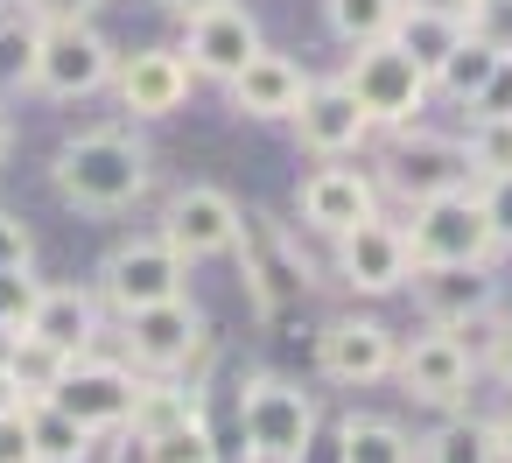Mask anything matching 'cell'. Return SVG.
Segmentation results:
<instances>
[{"label":"cell","mask_w":512,"mask_h":463,"mask_svg":"<svg viewBox=\"0 0 512 463\" xmlns=\"http://www.w3.org/2000/svg\"><path fill=\"white\" fill-rule=\"evenodd\" d=\"M22 407H29V393L15 386V372H8V365H0V421H15Z\"/></svg>","instance_id":"42"},{"label":"cell","mask_w":512,"mask_h":463,"mask_svg":"<svg viewBox=\"0 0 512 463\" xmlns=\"http://www.w3.org/2000/svg\"><path fill=\"white\" fill-rule=\"evenodd\" d=\"M15 8L36 22V29H85L99 15V0H15Z\"/></svg>","instance_id":"33"},{"label":"cell","mask_w":512,"mask_h":463,"mask_svg":"<svg viewBox=\"0 0 512 463\" xmlns=\"http://www.w3.org/2000/svg\"><path fill=\"white\" fill-rule=\"evenodd\" d=\"M8 155H15V120L0 113V162H8Z\"/></svg>","instance_id":"43"},{"label":"cell","mask_w":512,"mask_h":463,"mask_svg":"<svg viewBox=\"0 0 512 463\" xmlns=\"http://www.w3.org/2000/svg\"><path fill=\"white\" fill-rule=\"evenodd\" d=\"M470 36L491 43L498 57H512V0H484V8L470 15Z\"/></svg>","instance_id":"34"},{"label":"cell","mask_w":512,"mask_h":463,"mask_svg":"<svg viewBox=\"0 0 512 463\" xmlns=\"http://www.w3.org/2000/svg\"><path fill=\"white\" fill-rule=\"evenodd\" d=\"M470 120H512V57L491 71V85H484V99L470 106Z\"/></svg>","instance_id":"38"},{"label":"cell","mask_w":512,"mask_h":463,"mask_svg":"<svg viewBox=\"0 0 512 463\" xmlns=\"http://www.w3.org/2000/svg\"><path fill=\"white\" fill-rule=\"evenodd\" d=\"M295 211H302L309 232L344 239V232H358L365 218H379V183H372L365 169H351V162H316V169L302 176V190H295Z\"/></svg>","instance_id":"15"},{"label":"cell","mask_w":512,"mask_h":463,"mask_svg":"<svg viewBox=\"0 0 512 463\" xmlns=\"http://www.w3.org/2000/svg\"><path fill=\"white\" fill-rule=\"evenodd\" d=\"M22 428H29L36 463H92V449H99V435L78 428V421H71L64 407H50V400H29V407H22Z\"/></svg>","instance_id":"23"},{"label":"cell","mask_w":512,"mask_h":463,"mask_svg":"<svg viewBox=\"0 0 512 463\" xmlns=\"http://www.w3.org/2000/svg\"><path fill=\"white\" fill-rule=\"evenodd\" d=\"M463 162H470V183H498V176H512V120H470V134H463Z\"/></svg>","instance_id":"31"},{"label":"cell","mask_w":512,"mask_h":463,"mask_svg":"<svg viewBox=\"0 0 512 463\" xmlns=\"http://www.w3.org/2000/svg\"><path fill=\"white\" fill-rule=\"evenodd\" d=\"M498 64H505V57H498L491 43H477V36H463V43H456V57H449V64L435 71V92H442V99H456V106H477Z\"/></svg>","instance_id":"28"},{"label":"cell","mask_w":512,"mask_h":463,"mask_svg":"<svg viewBox=\"0 0 512 463\" xmlns=\"http://www.w3.org/2000/svg\"><path fill=\"white\" fill-rule=\"evenodd\" d=\"M414 309L428 330H484L498 323V267H414Z\"/></svg>","instance_id":"13"},{"label":"cell","mask_w":512,"mask_h":463,"mask_svg":"<svg viewBox=\"0 0 512 463\" xmlns=\"http://www.w3.org/2000/svg\"><path fill=\"white\" fill-rule=\"evenodd\" d=\"M0 365L15 372V386H22L29 400H50V393L64 386V372H71L78 358H64V351H50L43 337H29V330H22V337H8V351H0Z\"/></svg>","instance_id":"27"},{"label":"cell","mask_w":512,"mask_h":463,"mask_svg":"<svg viewBox=\"0 0 512 463\" xmlns=\"http://www.w3.org/2000/svg\"><path fill=\"white\" fill-rule=\"evenodd\" d=\"M267 50V36H260V22H253V8H218V15H204V22H190V36H183V64H190V78H211V85H232L253 57Z\"/></svg>","instance_id":"17"},{"label":"cell","mask_w":512,"mask_h":463,"mask_svg":"<svg viewBox=\"0 0 512 463\" xmlns=\"http://www.w3.org/2000/svg\"><path fill=\"white\" fill-rule=\"evenodd\" d=\"M0 463H36V449H29V428H22V414H15V421H0Z\"/></svg>","instance_id":"40"},{"label":"cell","mask_w":512,"mask_h":463,"mask_svg":"<svg viewBox=\"0 0 512 463\" xmlns=\"http://www.w3.org/2000/svg\"><path fill=\"white\" fill-rule=\"evenodd\" d=\"M295 141L316 162H344L372 141V120L358 113V99L344 92V78H309V99L295 113Z\"/></svg>","instance_id":"18"},{"label":"cell","mask_w":512,"mask_h":463,"mask_svg":"<svg viewBox=\"0 0 512 463\" xmlns=\"http://www.w3.org/2000/svg\"><path fill=\"white\" fill-rule=\"evenodd\" d=\"M162 8L190 29V22H204V15H218V8H232V0H162Z\"/></svg>","instance_id":"41"},{"label":"cell","mask_w":512,"mask_h":463,"mask_svg":"<svg viewBox=\"0 0 512 463\" xmlns=\"http://www.w3.org/2000/svg\"><path fill=\"white\" fill-rule=\"evenodd\" d=\"M407 15H435V22H456V29H470L477 0H407Z\"/></svg>","instance_id":"39"},{"label":"cell","mask_w":512,"mask_h":463,"mask_svg":"<svg viewBox=\"0 0 512 463\" xmlns=\"http://www.w3.org/2000/svg\"><path fill=\"white\" fill-rule=\"evenodd\" d=\"M113 71H120V57L92 22L85 29H43V64H36L43 99H92L99 85H113Z\"/></svg>","instance_id":"16"},{"label":"cell","mask_w":512,"mask_h":463,"mask_svg":"<svg viewBox=\"0 0 512 463\" xmlns=\"http://www.w3.org/2000/svg\"><path fill=\"white\" fill-rule=\"evenodd\" d=\"M400 365V337L379 316H330L316 330V372L330 386H379Z\"/></svg>","instance_id":"14"},{"label":"cell","mask_w":512,"mask_h":463,"mask_svg":"<svg viewBox=\"0 0 512 463\" xmlns=\"http://www.w3.org/2000/svg\"><path fill=\"white\" fill-rule=\"evenodd\" d=\"M43 274L36 267H15V274H0V337H22L29 330V316H36V302H43Z\"/></svg>","instance_id":"32"},{"label":"cell","mask_w":512,"mask_h":463,"mask_svg":"<svg viewBox=\"0 0 512 463\" xmlns=\"http://www.w3.org/2000/svg\"><path fill=\"white\" fill-rule=\"evenodd\" d=\"M113 92H120V106L134 120H169L190 99V64L176 50H134V57H120Z\"/></svg>","instance_id":"20"},{"label":"cell","mask_w":512,"mask_h":463,"mask_svg":"<svg viewBox=\"0 0 512 463\" xmlns=\"http://www.w3.org/2000/svg\"><path fill=\"white\" fill-rule=\"evenodd\" d=\"M470 29H456V22H435V15H400V29H393V43L428 71V85H435V71L456 57V43H463Z\"/></svg>","instance_id":"29"},{"label":"cell","mask_w":512,"mask_h":463,"mask_svg":"<svg viewBox=\"0 0 512 463\" xmlns=\"http://www.w3.org/2000/svg\"><path fill=\"white\" fill-rule=\"evenodd\" d=\"M477 365H484L498 386H512V316H498V323L484 330V344H477Z\"/></svg>","instance_id":"35"},{"label":"cell","mask_w":512,"mask_h":463,"mask_svg":"<svg viewBox=\"0 0 512 463\" xmlns=\"http://www.w3.org/2000/svg\"><path fill=\"white\" fill-rule=\"evenodd\" d=\"M148 176H155V155H148V141L127 134V127H92V134L64 141L57 162H50V190H57L71 211H85V218L134 211L141 190H148Z\"/></svg>","instance_id":"1"},{"label":"cell","mask_w":512,"mask_h":463,"mask_svg":"<svg viewBox=\"0 0 512 463\" xmlns=\"http://www.w3.org/2000/svg\"><path fill=\"white\" fill-rule=\"evenodd\" d=\"M379 190H393L407 211L449 197V190H470V162H463V141L449 134H428V127H407L393 134L386 162H379Z\"/></svg>","instance_id":"8"},{"label":"cell","mask_w":512,"mask_h":463,"mask_svg":"<svg viewBox=\"0 0 512 463\" xmlns=\"http://www.w3.org/2000/svg\"><path fill=\"white\" fill-rule=\"evenodd\" d=\"M337 78H344V92L358 99V113L372 120V134H379V127H393V134L421 127V113H428V99H435L428 71H421V64H414L400 43L351 50V64H344Z\"/></svg>","instance_id":"3"},{"label":"cell","mask_w":512,"mask_h":463,"mask_svg":"<svg viewBox=\"0 0 512 463\" xmlns=\"http://www.w3.org/2000/svg\"><path fill=\"white\" fill-rule=\"evenodd\" d=\"M239 225H246V204H239L232 190H218V183H183V190L169 197V211H162V246H169L183 267L225 260V253H239Z\"/></svg>","instance_id":"9"},{"label":"cell","mask_w":512,"mask_h":463,"mask_svg":"<svg viewBox=\"0 0 512 463\" xmlns=\"http://www.w3.org/2000/svg\"><path fill=\"white\" fill-rule=\"evenodd\" d=\"M477 197H484L491 239H498V246H512V176H498V183H477Z\"/></svg>","instance_id":"37"},{"label":"cell","mask_w":512,"mask_h":463,"mask_svg":"<svg viewBox=\"0 0 512 463\" xmlns=\"http://www.w3.org/2000/svg\"><path fill=\"white\" fill-rule=\"evenodd\" d=\"M330 253H337V281L351 288V295H400L407 281H414V253H407V232H400V218H365L358 232H344V239H330Z\"/></svg>","instance_id":"12"},{"label":"cell","mask_w":512,"mask_h":463,"mask_svg":"<svg viewBox=\"0 0 512 463\" xmlns=\"http://www.w3.org/2000/svg\"><path fill=\"white\" fill-rule=\"evenodd\" d=\"M407 15V0H323V22L344 50H372V43H393Z\"/></svg>","instance_id":"25"},{"label":"cell","mask_w":512,"mask_h":463,"mask_svg":"<svg viewBox=\"0 0 512 463\" xmlns=\"http://www.w3.org/2000/svg\"><path fill=\"white\" fill-rule=\"evenodd\" d=\"M477 8H484V0H477Z\"/></svg>","instance_id":"45"},{"label":"cell","mask_w":512,"mask_h":463,"mask_svg":"<svg viewBox=\"0 0 512 463\" xmlns=\"http://www.w3.org/2000/svg\"><path fill=\"white\" fill-rule=\"evenodd\" d=\"M225 99H232L239 120H288V127H295V113H302V99H309V71H302L288 50H260V57L225 85Z\"/></svg>","instance_id":"19"},{"label":"cell","mask_w":512,"mask_h":463,"mask_svg":"<svg viewBox=\"0 0 512 463\" xmlns=\"http://www.w3.org/2000/svg\"><path fill=\"white\" fill-rule=\"evenodd\" d=\"M477 344L456 337V330H421L414 344H400V393L421 400V407H442V414H463L470 407V386H477Z\"/></svg>","instance_id":"7"},{"label":"cell","mask_w":512,"mask_h":463,"mask_svg":"<svg viewBox=\"0 0 512 463\" xmlns=\"http://www.w3.org/2000/svg\"><path fill=\"white\" fill-rule=\"evenodd\" d=\"M239 442L246 463H302L316 442V393L281 372H253L239 386Z\"/></svg>","instance_id":"2"},{"label":"cell","mask_w":512,"mask_h":463,"mask_svg":"<svg viewBox=\"0 0 512 463\" xmlns=\"http://www.w3.org/2000/svg\"><path fill=\"white\" fill-rule=\"evenodd\" d=\"M127 365L141 372V379H176L197 351H204V337H211V323H204V309L183 295V302H162V309H141V316H127Z\"/></svg>","instance_id":"11"},{"label":"cell","mask_w":512,"mask_h":463,"mask_svg":"<svg viewBox=\"0 0 512 463\" xmlns=\"http://www.w3.org/2000/svg\"><path fill=\"white\" fill-rule=\"evenodd\" d=\"M15 267H36V239H29L22 218L0 211V274H15Z\"/></svg>","instance_id":"36"},{"label":"cell","mask_w":512,"mask_h":463,"mask_svg":"<svg viewBox=\"0 0 512 463\" xmlns=\"http://www.w3.org/2000/svg\"><path fill=\"white\" fill-rule=\"evenodd\" d=\"M141 393H148V379H141L134 365H120V358H78V365L64 372V386L50 393V407H64V414H71L78 428H92V435H113V428H134Z\"/></svg>","instance_id":"10"},{"label":"cell","mask_w":512,"mask_h":463,"mask_svg":"<svg viewBox=\"0 0 512 463\" xmlns=\"http://www.w3.org/2000/svg\"><path fill=\"white\" fill-rule=\"evenodd\" d=\"M99 295L113 302V316H141V309H162V302H183L190 295V267L162 246V232L148 239H120L106 260H99Z\"/></svg>","instance_id":"6"},{"label":"cell","mask_w":512,"mask_h":463,"mask_svg":"<svg viewBox=\"0 0 512 463\" xmlns=\"http://www.w3.org/2000/svg\"><path fill=\"white\" fill-rule=\"evenodd\" d=\"M141 463H218V435H211L204 407H197V414H183L176 428L148 435V442H141Z\"/></svg>","instance_id":"30"},{"label":"cell","mask_w":512,"mask_h":463,"mask_svg":"<svg viewBox=\"0 0 512 463\" xmlns=\"http://www.w3.org/2000/svg\"><path fill=\"white\" fill-rule=\"evenodd\" d=\"M414 463H505V449H498V428H491V421H477V414H442V428L421 435Z\"/></svg>","instance_id":"22"},{"label":"cell","mask_w":512,"mask_h":463,"mask_svg":"<svg viewBox=\"0 0 512 463\" xmlns=\"http://www.w3.org/2000/svg\"><path fill=\"white\" fill-rule=\"evenodd\" d=\"M337 463H414V435L386 414H351L337 428Z\"/></svg>","instance_id":"26"},{"label":"cell","mask_w":512,"mask_h":463,"mask_svg":"<svg viewBox=\"0 0 512 463\" xmlns=\"http://www.w3.org/2000/svg\"><path fill=\"white\" fill-rule=\"evenodd\" d=\"M36 64H43V29L15 0H0V99L36 92Z\"/></svg>","instance_id":"24"},{"label":"cell","mask_w":512,"mask_h":463,"mask_svg":"<svg viewBox=\"0 0 512 463\" xmlns=\"http://www.w3.org/2000/svg\"><path fill=\"white\" fill-rule=\"evenodd\" d=\"M239 267H246V302H253V316L267 330H281L309 302V260L295 253V239L267 211H246V225H239Z\"/></svg>","instance_id":"5"},{"label":"cell","mask_w":512,"mask_h":463,"mask_svg":"<svg viewBox=\"0 0 512 463\" xmlns=\"http://www.w3.org/2000/svg\"><path fill=\"white\" fill-rule=\"evenodd\" d=\"M491 428H498V449H505V463H512V414H505V421H491Z\"/></svg>","instance_id":"44"},{"label":"cell","mask_w":512,"mask_h":463,"mask_svg":"<svg viewBox=\"0 0 512 463\" xmlns=\"http://www.w3.org/2000/svg\"><path fill=\"white\" fill-rule=\"evenodd\" d=\"M400 232H407L414 267H491L498 260V239H491V218H484L477 183L470 190H449V197H435L421 211H407Z\"/></svg>","instance_id":"4"},{"label":"cell","mask_w":512,"mask_h":463,"mask_svg":"<svg viewBox=\"0 0 512 463\" xmlns=\"http://www.w3.org/2000/svg\"><path fill=\"white\" fill-rule=\"evenodd\" d=\"M29 337H43V344H50V351H64V358H92L99 302H92L85 288H71V281H50V288H43V302H36V316H29Z\"/></svg>","instance_id":"21"}]
</instances>
